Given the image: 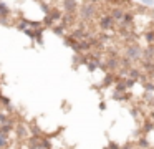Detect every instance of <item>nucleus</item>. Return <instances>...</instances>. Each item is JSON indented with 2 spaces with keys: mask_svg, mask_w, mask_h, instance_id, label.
I'll list each match as a JSON object with an SVG mask.
<instances>
[{
  "mask_svg": "<svg viewBox=\"0 0 154 149\" xmlns=\"http://www.w3.org/2000/svg\"><path fill=\"white\" fill-rule=\"evenodd\" d=\"M78 13H80V18L85 20V22H88V20H91L94 15H96V5L91 2H85L80 5V10H78Z\"/></svg>",
  "mask_w": 154,
  "mask_h": 149,
  "instance_id": "f257e3e1",
  "label": "nucleus"
},
{
  "mask_svg": "<svg viewBox=\"0 0 154 149\" xmlns=\"http://www.w3.org/2000/svg\"><path fill=\"white\" fill-rule=\"evenodd\" d=\"M124 55H126L128 61H137V60L143 58V48L139 45H136V43H131V45L126 46Z\"/></svg>",
  "mask_w": 154,
  "mask_h": 149,
  "instance_id": "f03ea898",
  "label": "nucleus"
},
{
  "mask_svg": "<svg viewBox=\"0 0 154 149\" xmlns=\"http://www.w3.org/2000/svg\"><path fill=\"white\" fill-rule=\"evenodd\" d=\"M114 20L111 18V15L109 13H104V15H101V18H100V28L101 30H111V28H114Z\"/></svg>",
  "mask_w": 154,
  "mask_h": 149,
  "instance_id": "7ed1b4c3",
  "label": "nucleus"
},
{
  "mask_svg": "<svg viewBox=\"0 0 154 149\" xmlns=\"http://www.w3.org/2000/svg\"><path fill=\"white\" fill-rule=\"evenodd\" d=\"M60 18H61V12H60V10H58V8H51L50 12L47 13L43 23H45V25H51L55 20H60Z\"/></svg>",
  "mask_w": 154,
  "mask_h": 149,
  "instance_id": "20e7f679",
  "label": "nucleus"
},
{
  "mask_svg": "<svg viewBox=\"0 0 154 149\" xmlns=\"http://www.w3.org/2000/svg\"><path fill=\"white\" fill-rule=\"evenodd\" d=\"M61 5H63L65 12H66L68 15H75V13L78 12V7H80V3H78V2H63Z\"/></svg>",
  "mask_w": 154,
  "mask_h": 149,
  "instance_id": "39448f33",
  "label": "nucleus"
},
{
  "mask_svg": "<svg viewBox=\"0 0 154 149\" xmlns=\"http://www.w3.org/2000/svg\"><path fill=\"white\" fill-rule=\"evenodd\" d=\"M15 129H17V136H18V139L28 138V131H27V126H25V124H18V126H15Z\"/></svg>",
  "mask_w": 154,
  "mask_h": 149,
  "instance_id": "423d86ee",
  "label": "nucleus"
},
{
  "mask_svg": "<svg viewBox=\"0 0 154 149\" xmlns=\"http://www.w3.org/2000/svg\"><path fill=\"white\" fill-rule=\"evenodd\" d=\"M14 131V123H8V124H4L0 126V134L5 136V138H8V134Z\"/></svg>",
  "mask_w": 154,
  "mask_h": 149,
  "instance_id": "0eeeda50",
  "label": "nucleus"
},
{
  "mask_svg": "<svg viewBox=\"0 0 154 149\" xmlns=\"http://www.w3.org/2000/svg\"><path fill=\"white\" fill-rule=\"evenodd\" d=\"M119 61L121 60H118V58H114V56H111L109 60H108V70H111V71H113V70H118L119 68Z\"/></svg>",
  "mask_w": 154,
  "mask_h": 149,
  "instance_id": "6e6552de",
  "label": "nucleus"
},
{
  "mask_svg": "<svg viewBox=\"0 0 154 149\" xmlns=\"http://www.w3.org/2000/svg\"><path fill=\"white\" fill-rule=\"evenodd\" d=\"M8 15H10V10H8V7L5 5V3L0 2V20L8 18Z\"/></svg>",
  "mask_w": 154,
  "mask_h": 149,
  "instance_id": "1a4fd4ad",
  "label": "nucleus"
},
{
  "mask_svg": "<svg viewBox=\"0 0 154 149\" xmlns=\"http://www.w3.org/2000/svg\"><path fill=\"white\" fill-rule=\"evenodd\" d=\"M8 123H12L10 116H8L7 113H0V126H4V124H8Z\"/></svg>",
  "mask_w": 154,
  "mask_h": 149,
  "instance_id": "9d476101",
  "label": "nucleus"
},
{
  "mask_svg": "<svg viewBox=\"0 0 154 149\" xmlns=\"http://www.w3.org/2000/svg\"><path fill=\"white\" fill-rule=\"evenodd\" d=\"M8 147V138L0 134V149H7Z\"/></svg>",
  "mask_w": 154,
  "mask_h": 149,
  "instance_id": "9b49d317",
  "label": "nucleus"
},
{
  "mask_svg": "<svg viewBox=\"0 0 154 149\" xmlns=\"http://www.w3.org/2000/svg\"><path fill=\"white\" fill-rule=\"evenodd\" d=\"M53 32L58 33V35H61V33L65 32V25H60V26H53Z\"/></svg>",
  "mask_w": 154,
  "mask_h": 149,
  "instance_id": "f8f14e48",
  "label": "nucleus"
},
{
  "mask_svg": "<svg viewBox=\"0 0 154 149\" xmlns=\"http://www.w3.org/2000/svg\"><path fill=\"white\" fill-rule=\"evenodd\" d=\"M38 5H40V8H43V10H45V13H48V12H50V8H48L50 5H48V3H45V2H40Z\"/></svg>",
  "mask_w": 154,
  "mask_h": 149,
  "instance_id": "ddd939ff",
  "label": "nucleus"
},
{
  "mask_svg": "<svg viewBox=\"0 0 154 149\" xmlns=\"http://www.w3.org/2000/svg\"><path fill=\"white\" fill-rule=\"evenodd\" d=\"M146 40H147V42H152V40H154V33H147Z\"/></svg>",
  "mask_w": 154,
  "mask_h": 149,
  "instance_id": "4468645a",
  "label": "nucleus"
},
{
  "mask_svg": "<svg viewBox=\"0 0 154 149\" xmlns=\"http://www.w3.org/2000/svg\"><path fill=\"white\" fill-rule=\"evenodd\" d=\"M0 99H2V95H0Z\"/></svg>",
  "mask_w": 154,
  "mask_h": 149,
  "instance_id": "2eb2a0df",
  "label": "nucleus"
}]
</instances>
